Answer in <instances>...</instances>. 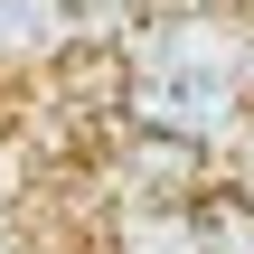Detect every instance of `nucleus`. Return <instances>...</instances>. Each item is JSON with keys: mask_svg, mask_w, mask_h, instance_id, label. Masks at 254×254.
I'll return each mask as SVG.
<instances>
[{"mask_svg": "<svg viewBox=\"0 0 254 254\" xmlns=\"http://www.w3.org/2000/svg\"><path fill=\"white\" fill-rule=\"evenodd\" d=\"M198 226H207V254H254V179H207Z\"/></svg>", "mask_w": 254, "mask_h": 254, "instance_id": "obj_5", "label": "nucleus"}, {"mask_svg": "<svg viewBox=\"0 0 254 254\" xmlns=\"http://www.w3.org/2000/svg\"><path fill=\"white\" fill-rule=\"evenodd\" d=\"M123 123L189 132L207 151L245 141L254 113V19L245 9H141L123 28Z\"/></svg>", "mask_w": 254, "mask_h": 254, "instance_id": "obj_1", "label": "nucleus"}, {"mask_svg": "<svg viewBox=\"0 0 254 254\" xmlns=\"http://www.w3.org/2000/svg\"><path fill=\"white\" fill-rule=\"evenodd\" d=\"M113 198H198L217 179V151L189 141V132H151V123H123L113 113V151L94 160Z\"/></svg>", "mask_w": 254, "mask_h": 254, "instance_id": "obj_2", "label": "nucleus"}, {"mask_svg": "<svg viewBox=\"0 0 254 254\" xmlns=\"http://www.w3.org/2000/svg\"><path fill=\"white\" fill-rule=\"evenodd\" d=\"M236 151H245V170H254V113H245V141H236Z\"/></svg>", "mask_w": 254, "mask_h": 254, "instance_id": "obj_6", "label": "nucleus"}, {"mask_svg": "<svg viewBox=\"0 0 254 254\" xmlns=\"http://www.w3.org/2000/svg\"><path fill=\"white\" fill-rule=\"evenodd\" d=\"M104 254H207L198 198H113L104 207Z\"/></svg>", "mask_w": 254, "mask_h": 254, "instance_id": "obj_3", "label": "nucleus"}, {"mask_svg": "<svg viewBox=\"0 0 254 254\" xmlns=\"http://www.w3.org/2000/svg\"><path fill=\"white\" fill-rule=\"evenodd\" d=\"M75 9L66 0H0V75H47L57 57H75Z\"/></svg>", "mask_w": 254, "mask_h": 254, "instance_id": "obj_4", "label": "nucleus"}]
</instances>
